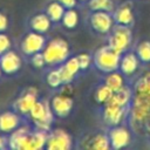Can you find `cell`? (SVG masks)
Returning a JSON list of instances; mask_svg holds the SVG:
<instances>
[{"instance_id":"cell-1","label":"cell","mask_w":150,"mask_h":150,"mask_svg":"<svg viewBox=\"0 0 150 150\" xmlns=\"http://www.w3.org/2000/svg\"><path fill=\"white\" fill-rule=\"evenodd\" d=\"M42 54L46 60V64L55 66L62 64L69 57V46L62 38H55L46 43Z\"/></svg>"},{"instance_id":"cell-2","label":"cell","mask_w":150,"mask_h":150,"mask_svg":"<svg viewBox=\"0 0 150 150\" xmlns=\"http://www.w3.org/2000/svg\"><path fill=\"white\" fill-rule=\"evenodd\" d=\"M28 116L34 122L35 129L42 131H50V125L54 120V112L50 108V103L46 101H36L33 108L30 109Z\"/></svg>"},{"instance_id":"cell-3","label":"cell","mask_w":150,"mask_h":150,"mask_svg":"<svg viewBox=\"0 0 150 150\" xmlns=\"http://www.w3.org/2000/svg\"><path fill=\"white\" fill-rule=\"evenodd\" d=\"M121 55L118 52L112 49L109 45L101 47L94 55V64L102 73L115 71L120 67Z\"/></svg>"},{"instance_id":"cell-4","label":"cell","mask_w":150,"mask_h":150,"mask_svg":"<svg viewBox=\"0 0 150 150\" xmlns=\"http://www.w3.org/2000/svg\"><path fill=\"white\" fill-rule=\"evenodd\" d=\"M130 116L134 127H145L150 120V97L134 96Z\"/></svg>"},{"instance_id":"cell-5","label":"cell","mask_w":150,"mask_h":150,"mask_svg":"<svg viewBox=\"0 0 150 150\" xmlns=\"http://www.w3.org/2000/svg\"><path fill=\"white\" fill-rule=\"evenodd\" d=\"M131 39H132V33L129 26L117 25L112 28V33L109 38L108 45L120 54H123L129 48L131 43Z\"/></svg>"},{"instance_id":"cell-6","label":"cell","mask_w":150,"mask_h":150,"mask_svg":"<svg viewBox=\"0 0 150 150\" xmlns=\"http://www.w3.org/2000/svg\"><path fill=\"white\" fill-rule=\"evenodd\" d=\"M73 146L70 135L63 129H55L48 132L46 148L48 150H69Z\"/></svg>"},{"instance_id":"cell-7","label":"cell","mask_w":150,"mask_h":150,"mask_svg":"<svg viewBox=\"0 0 150 150\" xmlns=\"http://www.w3.org/2000/svg\"><path fill=\"white\" fill-rule=\"evenodd\" d=\"M89 22L95 32L101 34H107L112 29L114 16H111L110 12L94 11L89 16Z\"/></svg>"},{"instance_id":"cell-8","label":"cell","mask_w":150,"mask_h":150,"mask_svg":"<svg viewBox=\"0 0 150 150\" xmlns=\"http://www.w3.org/2000/svg\"><path fill=\"white\" fill-rule=\"evenodd\" d=\"M46 46V38L43 34L32 30L30 33L26 34L21 42V50L25 55L32 56L35 53L42 52Z\"/></svg>"},{"instance_id":"cell-9","label":"cell","mask_w":150,"mask_h":150,"mask_svg":"<svg viewBox=\"0 0 150 150\" xmlns=\"http://www.w3.org/2000/svg\"><path fill=\"white\" fill-rule=\"evenodd\" d=\"M38 101V89L35 87H28L14 102V110L20 115H28L35 102Z\"/></svg>"},{"instance_id":"cell-10","label":"cell","mask_w":150,"mask_h":150,"mask_svg":"<svg viewBox=\"0 0 150 150\" xmlns=\"http://www.w3.org/2000/svg\"><path fill=\"white\" fill-rule=\"evenodd\" d=\"M108 137L110 141V146L112 149H122L130 144L131 142V135L130 131L122 125H114L108 132Z\"/></svg>"},{"instance_id":"cell-11","label":"cell","mask_w":150,"mask_h":150,"mask_svg":"<svg viewBox=\"0 0 150 150\" xmlns=\"http://www.w3.org/2000/svg\"><path fill=\"white\" fill-rule=\"evenodd\" d=\"M74 102L70 95L60 93L55 95L50 101V108L55 116L57 117H67L71 109H73Z\"/></svg>"},{"instance_id":"cell-12","label":"cell","mask_w":150,"mask_h":150,"mask_svg":"<svg viewBox=\"0 0 150 150\" xmlns=\"http://www.w3.org/2000/svg\"><path fill=\"white\" fill-rule=\"evenodd\" d=\"M0 68L4 74H15L21 68V57L14 50H7L0 55Z\"/></svg>"},{"instance_id":"cell-13","label":"cell","mask_w":150,"mask_h":150,"mask_svg":"<svg viewBox=\"0 0 150 150\" xmlns=\"http://www.w3.org/2000/svg\"><path fill=\"white\" fill-rule=\"evenodd\" d=\"M21 125L20 114L16 111H4L0 114V132L11 134Z\"/></svg>"},{"instance_id":"cell-14","label":"cell","mask_w":150,"mask_h":150,"mask_svg":"<svg viewBox=\"0 0 150 150\" xmlns=\"http://www.w3.org/2000/svg\"><path fill=\"white\" fill-rule=\"evenodd\" d=\"M125 111H127V108L105 103L103 108V120L110 127L118 125L123 121Z\"/></svg>"},{"instance_id":"cell-15","label":"cell","mask_w":150,"mask_h":150,"mask_svg":"<svg viewBox=\"0 0 150 150\" xmlns=\"http://www.w3.org/2000/svg\"><path fill=\"white\" fill-rule=\"evenodd\" d=\"M32 130L28 127L20 125L18 129L12 131L8 137V148L14 150H25L28 135Z\"/></svg>"},{"instance_id":"cell-16","label":"cell","mask_w":150,"mask_h":150,"mask_svg":"<svg viewBox=\"0 0 150 150\" xmlns=\"http://www.w3.org/2000/svg\"><path fill=\"white\" fill-rule=\"evenodd\" d=\"M138 66H139V59H138L137 54L130 52V53H125L123 56H121L118 69L121 70V73L123 75L130 76L138 69Z\"/></svg>"},{"instance_id":"cell-17","label":"cell","mask_w":150,"mask_h":150,"mask_svg":"<svg viewBox=\"0 0 150 150\" xmlns=\"http://www.w3.org/2000/svg\"><path fill=\"white\" fill-rule=\"evenodd\" d=\"M47 137H48L47 131H42L38 129L30 131L26 142L25 150H40L42 148H46Z\"/></svg>"},{"instance_id":"cell-18","label":"cell","mask_w":150,"mask_h":150,"mask_svg":"<svg viewBox=\"0 0 150 150\" xmlns=\"http://www.w3.org/2000/svg\"><path fill=\"white\" fill-rule=\"evenodd\" d=\"M114 21L117 25H123V26H130L134 22V14L130 4H123L115 11Z\"/></svg>"},{"instance_id":"cell-19","label":"cell","mask_w":150,"mask_h":150,"mask_svg":"<svg viewBox=\"0 0 150 150\" xmlns=\"http://www.w3.org/2000/svg\"><path fill=\"white\" fill-rule=\"evenodd\" d=\"M50 25H52V20L46 13L35 14L29 21V26L32 30L41 33V34H45L46 32H48L50 28Z\"/></svg>"},{"instance_id":"cell-20","label":"cell","mask_w":150,"mask_h":150,"mask_svg":"<svg viewBox=\"0 0 150 150\" xmlns=\"http://www.w3.org/2000/svg\"><path fill=\"white\" fill-rule=\"evenodd\" d=\"M132 101V96H131V91L129 88L123 87L122 89L114 91L110 100L107 102L108 104H112V105H118V107H123L127 108L130 102Z\"/></svg>"},{"instance_id":"cell-21","label":"cell","mask_w":150,"mask_h":150,"mask_svg":"<svg viewBox=\"0 0 150 150\" xmlns=\"http://www.w3.org/2000/svg\"><path fill=\"white\" fill-rule=\"evenodd\" d=\"M134 93L136 96L150 97V71L144 73L135 83Z\"/></svg>"},{"instance_id":"cell-22","label":"cell","mask_w":150,"mask_h":150,"mask_svg":"<svg viewBox=\"0 0 150 150\" xmlns=\"http://www.w3.org/2000/svg\"><path fill=\"white\" fill-rule=\"evenodd\" d=\"M104 84H107L112 91H117L124 87V79L122 73H118L117 70L108 73V75L104 79Z\"/></svg>"},{"instance_id":"cell-23","label":"cell","mask_w":150,"mask_h":150,"mask_svg":"<svg viewBox=\"0 0 150 150\" xmlns=\"http://www.w3.org/2000/svg\"><path fill=\"white\" fill-rule=\"evenodd\" d=\"M90 144L88 145L89 149H94V150H109L110 146V141L108 135L104 134H96L94 136H91L90 138Z\"/></svg>"},{"instance_id":"cell-24","label":"cell","mask_w":150,"mask_h":150,"mask_svg":"<svg viewBox=\"0 0 150 150\" xmlns=\"http://www.w3.org/2000/svg\"><path fill=\"white\" fill-rule=\"evenodd\" d=\"M64 7L59 1L50 2L46 8V14L49 16L52 22H59L62 20V16L64 14Z\"/></svg>"},{"instance_id":"cell-25","label":"cell","mask_w":150,"mask_h":150,"mask_svg":"<svg viewBox=\"0 0 150 150\" xmlns=\"http://www.w3.org/2000/svg\"><path fill=\"white\" fill-rule=\"evenodd\" d=\"M61 21L66 28L73 29L79 23V13L74 8H67V11H64V14Z\"/></svg>"},{"instance_id":"cell-26","label":"cell","mask_w":150,"mask_h":150,"mask_svg":"<svg viewBox=\"0 0 150 150\" xmlns=\"http://www.w3.org/2000/svg\"><path fill=\"white\" fill-rule=\"evenodd\" d=\"M112 93H114V91H112L107 84H102V86H100V87L96 89V91H95V101H96L97 103H100V104H105V103L110 100Z\"/></svg>"},{"instance_id":"cell-27","label":"cell","mask_w":150,"mask_h":150,"mask_svg":"<svg viewBox=\"0 0 150 150\" xmlns=\"http://www.w3.org/2000/svg\"><path fill=\"white\" fill-rule=\"evenodd\" d=\"M88 7L94 12V11H105V12H111L114 8L112 0H89Z\"/></svg>"},{"instance_id":"cell-28","label":"cell","mask_w":150,"mask_h":150,"mask_svg":"<svg viewBox=\"0 0 150 150\" xmlns=\"http://www.w3.org/2000/svg\"><path fill=\"white\" fill-rule=\"evenodd\" d=\"M136 54L141 62L149 63L150 62V41H142L138 43Z\"/></svg>"},{"instance_id":"cell-29","label":"cell","mask_w":150,"mask_h":150,"mask_svg":"<svg viewBox=\"0 0 150 150\" xmlns=\"http://www.w3.org/2000/svg\"><path fill=\"white\" fill-rule=\"evenodd\" d=\"M46 81H47V84L50 88H59L61 84H63L60 71H59V68H54V69L49 70L48 74H47Z\"/></svg>"},{"instance_id":"cell-30","label":"cell","mask_w":150,"mask_h":150,"mask_svg":"<svg viewBox=\"0 0 150 150\" xmlns=\"http://www.w3.org/2000/svg\"><path fill=\"white\" fill-rule=\"evenodd\" d=\"M62 64H63V66L66 67V69H67L68 71H70L73 75H76V74L79 73V70H80V64H79V60H77L76 56H74V57H68Z\"/></svg>"},{"instance_id":"cell-31","label":"cell","mask_w":150,"mask_h":150,"mask_svg":"<svg viewBox=\"0 0 150 150\" xmlns=\"http://www.w3.org/2000/svg\"><path fill=\"white\" fill-rule=\"evenodd\" d=\"M77 60H79V64H80V69L84 70L88 69V67L91 63V56L88 53H81L79 55H76Z\"/></svg>"},{"instance_id":"cell-32","label":"cell","mask_w":150,"mask_h":150,"mask_svg":"<svg viewBox=\"0 0 150 150\" xmlns=\"http://www.w3.org/2000/svg\"><path fill=\"white\" fill-rule=\"evenodd\" d=\"M30 62H32V64L35 68H42L46 64V60H45V56H43L42 52H39V53L33 54L32 55V59H30Z\"/></svg>"},{"instance_id":"cell-33","label":"cell","mask_w":150,"mask_h":150,"mask_svg":"<svg viewBox=\"0 0 150 150\" xmlns=\"http://www.w3.org/2000/svg\"><path fill=\"white\" fill-rule=\"evenodd\" d=\"M11 40L9 38L2 32L0 33V55H2L4 53H6L7 50L11 49Z\"/></svg>"},{"instance_id":"cell-34","label":"cell","mask_w":150,"mask_h":150,"mask_svg":"<svg viewBox=\"0 0 150 150\" xmlns=\"http://www.w3.org/2000/svg\"><path fill=\"white\" fill-rule=\"evenodd\" d=\"M59 71H60V75H61V79H62L63 84L70 83V82L73 81V79L75 77V75H73L70 71H68L63 64H61V66L59 67Z\"/></svg>"},{"instance_id":"cell-35","label":"cell","mask_w":150,"mask_h":150,"mask_svg":"<svg viewBox=\"0 0 150 150\" xmlns=\"http://www.w3.org/2000/svg\"><path fill=\"white\" fill-rule=\"evenodd\" d=\"M8 27V18L6 14L0 12V33L5 32Z\"/></svg>"},{"instance_id":"cell-36","label":"cell","mask_w":150,"mask_h":150,"mask_svg":"<svg viewBox=\"0 0 150 150\" xmlns=\"http://www.w3.org/2000/svg\"><path fill=\"white\" fill-rule=\"evenodd\" d=\"M56 1H59L64 8H74L77 0H56Z\"/></svg>"},{"instance_id":"cell-37","label":"cell","mask_w":150,"mask_h":150,"mask_svg":"<svg viewBox=\"0 0 150 150\" xmlns=\"http://www.w3.org/2000/svg\"><path fill=\"white\" fill-rule=\"evenodd\" d=\"M5 148H8V138L0 135V150H2Z\"/></svg>"},{"instance_id":"cell-38","label":"cell","mask_w":150,"mask_h":150,"mask_svg":"<svg viewBox=\"0 0 150 150\" xmlns=\"http://www.w3.org/2000/svg\"><path fill=\"white\" fill-rule=\"evenodd\" d=\"M145 127H146V129H148V131L150 132V120H149V122L146 123V125H145Z\"/></svg>"},{"instance_id":"cell-39","label":"cell","mask_w":150,"mask_h":150,"mask_svg":"<svg viewBox=\"0 0 150 150\" xmlns=\"http://www.w3.org/2000/svg\"><path fill=\"white\" fill-rule=\"evenodd\" d=\"M1 74H2V71H1V68H0V76H1Z\"/></svg>"},{"instance_id":"cell-40","label":"cell","mask_w":150,"mask_h":150,"mask_svg":"<svg viewBox=\"0 0 150 150\" xmlns=\"http://www.w3.org/2000/svg\"><path fill=\"white\" fill-rule=\"evenodd\" d=\"M80 1H86V0H80Z\"/></svg>"}]
</instances>
